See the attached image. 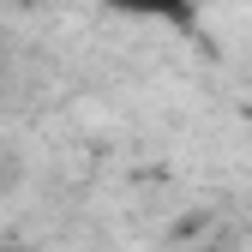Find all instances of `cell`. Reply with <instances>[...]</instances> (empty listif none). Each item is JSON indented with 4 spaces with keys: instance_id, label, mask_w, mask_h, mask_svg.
I'll list each match as a JSON object with an SVG mask.
<instances>
[{
    "instance_id": "obj_1",
    "label": "cell",
    "mask_w": 252,
    "mask_h": 252,
    "mask_svg": "<svg viewBox=\"0 0 252 252\" xmlns=\"http://www.w3.org/2000/svg\"><path fill=\"white\" fill-rule=\"evenodd\" d=\"M102 6L120 18H156V24H174V30H186L198 18V0H102Z\"/></svg>"
},
{
    "instance_id": "obj_2",
    "label": "cell",
    "mask_w": 252,
    "mask_h": 252,
    "mask_svg": "<svg viewBox=\"0 0 252 252\" xmlns=\"http://www.w3.org/2000/svg\"><path fill=\"white\" fill-rule=\"evenodd\" d=\"M0 252H12V246H0Z\"/></svg>"
}]
</instances>
